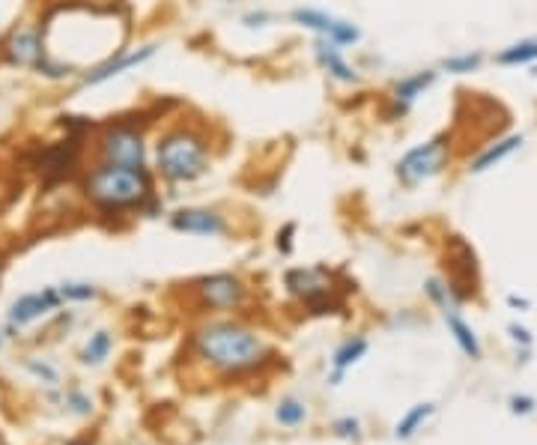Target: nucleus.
Here are the masks:
<instances>
[{
  "label": "nucleus",
  "instance_id": "9b49d317",
  "mask_svg": "<svg viewBox=\"0 0 537 445\" xmlns=\"http://www.w3.org/2000/svg\"><path fill=\"white\" fill-rule=\"evenodd\" d=\"M168 224L185 233V236H224L230 233V222L221 210H212V207H179L168 216Z\"/></svg>",
  "mask_w": 537,
  "mask_h": 445
},
{
  "label": "nucleus",
  "instance_id": "c756f323",
  "mask_svg": "<svg viewBox=\"0 0 537 445\" xmlns=\"http://www.w3.org/2000/svg\"><path fill=\"white\" fill-rule=\"evenodd\" d=\"M511 404H514V413H529V410H532V401H529V398H514Z\"/></svg>",
  "mask_w": 537,
  "mask_h": 445
},
{
  "label": "nucleus",
  "instance_id": "6ab92c4d",
  "mask_svg": "<svg viewBox=\"0 0 537 445\" xmlns=\"http://www.w3.org/2000/svg\"><path fill=\"white\" fill-rule=\"evenodd\" d=\"M532 60H537V36L526 39V42H517V45L496 54V63H502V66H523V63H532Z\"/></svg>",
  "mask_w": 537,
  "mask_h": 445
},
{
  "label": "nucleus",
  "instance_id": "bb28decb",
  "mask_svg": "<svg viewBox=\"0 0 537 445\" xmlns=\"http://www.w3.org/2000/svg\"><path fill=\"white\" fill-rule=\"evenodd\" d=\"M293 236H296V224L290 222V224H284L281 230H278V251L281 254H293Z\"/></svg>",
  "mask_w": 537,
  "mask_h": 445
},
{
  "label": "nucleus",
  "instance_id": "393cba45",
  "mask_svg": "<svg viewBox=\"0 0 537 445\" xmlns=\"http://www.w3.org/2000/svg\"><path fill=\"white\" fill-rule=\"evenodd\" d=\"M272 21H275V15H272L269 9H248V12H242V18H239V24H242L245 30H266Z\"/></svg>",
  "mask_w": 537,
  "mask_h": 445
},
{
  "label": "nucleus",
  "instance_id": "2f4dec72",
  "mask_svg": "<svg viewBox=\"0 0 537 445\" xmlns=\"http://www.w3.org/2000/svg\"><path fill=\"white\" fill-rule=\"evenodd\" d=\"M66 445H90L87 440H72V443H66Z\"/></svg>",
  "mask_w": 537,
  "mask_h": 445
},
{
  "label": "nucleus",
  "instance_id": "72a5a7b5",
  "mask_svg": "<svg viewBox=\"0 0 537 445\" xmlns=\"http://www.w3.org/2000/svg\"><path fill=\"white\" fill-rule=\"evenodd\" d=\"M0 344H3V335H0Z\"/></svg>",
  "mask_w": 537,
  "mask_h": 445
},
{
  "label": "nucleus",
  "instance_id": "7c9ffc66",
  "mask_svg": "<svg viewBox=\"0 0 537 445\" xmlns=\"http://www.w3.org/2000/svg\"><path fill=\"white\" fill-rule=\"evenodd\" d=\"M511 332H514V338H517V341H526V344H529V332H526V329H520V326H511Z\"/></svg>",
  "mask_w": 537,
  "mask_h": 445
},
{
  "label": "nucleus",
  "instance_id": "a878e982",
  "mask_svg": "<svg viewBox=\"0 0 537 445\" xmlns=\"http://www.w3.org/2000/svg\"><path fill=\"white\" fill-rule=\"evenodd\" d=\"M66 404H69L72 413H78V416H90V413H93V401H90L87 395H81V392H69Z\"/></svg>",
  "mask_w": 537,
  "mask_h": 445
},
{
  "label": "nucleus",
  "instance_id": "f257e3e1",
  "mask_svg": "<svg viewBox=\"0 0 537 445\" xmlns=\"http://www.w3.org/2000/svg\"><path fill=\"white\" fill-rule=\"evenodd\" d=\"M81 195L99 216H156L162 201L156 195L153 168H123L93 162L81 177Z\"/></svg>",
  "mask_w": 537,
  "mask_h": 445
},
{
  "label": "nucleus",
  "instance_id": "c85d7f7f",
  "mask_svg": "<svg viewBox=\"0 0 537 445\" xmlns=\"http://www.w3.org/2000/svg\"><path fill=\"white\" fill-rule=\"evenodd\" d=\"M27 368H30L33 374L45 377L48 383H57V371H54V368H48V365H39V362H27Z\"/></svg>",
  "mask_w": 537,
  "mask_h": 445
},
{
  "label": "nucleus",
  "instance_id": "4468645a",
  "mask_svg": "<svg viewBox=\"0 0 537 445\" xmlns=\"http://www.w3.org/2000/svg\"><path fill=\"white\" fill-rule=\"evenodd\" d=\"M60 302H63V299H60L57 287H45V290L27 293V296H21L18 302H12V308H9V323H12V326H30V323H36L39 317L57 311Z\"/></svg>",
  "mask_w": 537,
  "mask_h": 445
},
{
  "label": "nucleus",
  "instance_id": "2eb2a0df",
  "mask_svg": "<svg viewBox=\"0 0 537 445\" xmlns=\"http://www.w3.org/2000/svg\"><path fill=\"white\" fill-rule=\"evenodd\" d=\"M436 81V72H415V75H406V78H400L397 84H394V90H391V102H394V114H406L409 111V105L418 99V96H424V90L430 87Z\"/></svg>",
  "mask_w": 537,
  "mask_h": 445
},
{
  "label": "nucleus",
  "instance_id": "1a4fd4ad",
  "mask_svg": "<svg viewBox=\"0 0 537 445\" xmlns=\"http://www.w3.org/2000/svg\"><path fill=\"white\" fill-rule=\"evenodd\" d=\"M290 21L302 30H311L317 39H329L341 48H350L361 42V30L350 18H341L335 12L317 9V6H296L290 9Z\"/></svg>",
  "mask_w": 537,
  "mask_h": 445
},
{
  "label": "nucleus",
  "instance_id": "cd10ccee",
  "mask_svg": "<svg viewBox=\"0 0 537 445\" xmlns=\"http://www.w3.org/2000/svg\"><path fill=\"white\" fill-rule=\"evenodd\" d=\"M335 434H338V437H344V440H356L358 422L353 419V416H347V419H338V422H335Z\"/></svg>",
  "mask_w": 537,
  "mask_h": 445
},
{
  "label": "nucleus",
  "instance_id": "b1692460",
  "mask_svg": "<svg viewBox=\"0 0 537 445\" xmlns=\"http://www.w3.org/2000/svg\"><path fill=\"white\" fill-rule=\"evenodd\" d=\"M481 66V54H460V57H448L442 63L445 72H454V75H466V72H475Z\"/></svg>",
  "mask_w": 537,
  "mask_h": 445
},
{
  "label": "nucleus",
  "instance_id": "aec40b11",
  "mask_svg": "<svg viewBox=\"0 0 537 445\" xmlns=\"http://www.w3.org/2000/svg\"><path fill=\"white\" fill-rule=\"evenodd\" d=\"M433 416V407L430 404H418V407H412L400 422H397V440H409L427 419Z\"/></svg>",
  "mask_w": 537,
  "mask_h": 445
},
{
  "label": "nucleus",
  "instance_id": "0eeeda50",
  "mask_svg": "<svg viewBox=\"0 0 537 445\" xmlns=\"http://www.w3.org/2000/svg\"><path fill=\"white\" fill-rule=\"evenodd\" d=\"M81 159H84V138H60V141H51V144H42L30 162V168L39 171V177L45 183H63L69 177L78 174L81 168Z\"/></svg>",
  "mask_w": 537,
  "mask_h": 445
},
{
  "label": "nucleus",
  "instance_id": "5701e85b",
  "mask_svg": "<svg viewBox=\"0 0 537 445\" xmlns=\"http://www.w3.org/2000/svg\"><path fill=\"white\" fill-rule=\"evenodd\" d=\"M57 293H60L63 302H90V299L99 296V290L87 281H66V284L57 287Z\"/></svg>",
  "mask_w": 537,
  "mask_h": 445
},
{
  "label": "nucleus",
  "instance_id": "6e6552de",
  "mask_svg": "<svg viewBox=\"0 0 537 445\" xmlns=\"http://www.w3.org/2000/svg\"><path fill=\"white\" fill-rule=\"evenodd\" d=\"M194 299L203 311H239L248 302V284L233 272H212L194 281Z\"/></svg>",
  "mask_w": 537,
  "mask_h": 445
},
{
  "label": "nucleus",
  "instance_id": "ddd939ff",
  "mask_svg": "<svg viewBox=\"0 0 537 445\" xmlns=\"http://www.w3.org/2000/svg\"><path fill=\"white\" fill-rule=\"evenodd\" d=\"M311 54H314V63H317L332 81L347 84V87H353V84L361 81L358 69L347 60V54H344L341 45H335V42H329V39H317L314 48H311Z\"/></svg>",
  "mask_w": 537,
  "mask_h": 445
},
{
  "label": "nucleus",
  "instance_id": "f03ea898",
  "mask_svg": "<svg viewBox=\"0 0 537 445\" xmlns=\"http://www.w3.org/2000/svg\"><path fill=\"white\" fill-rule=\"evenodd\" d=\"M191 347L197 353L200 362H206L212 371L218 374H251L257 368H263L269 362V344L263 341L260 332H254L251 326L239 323V320H212L203 323L194 338Z\"/></svg>",
  "mask_w": 537,
  "mask_h": 445
},
{
  "label": "nucleus",
  "instance_id": "4be33fe9",
  "mask_svg": "<svg viewBox=\"0 0 537 445\" xmlns=\"http://www.w3.org/2000/svg\"><path fill=\"white\" fill-rule=\"evenodd\" d=\"M57 126H60L66 135H72V138H87V135H93V132L99 129L90 117H75V114H60V117H57Z\"/></svg>",
  "mask_w": 537,
  "mask_h": 445
},
{
  "label": "nucleus",
  "instance_id": "423d86ee",
  "mask_svg": "<svg viewBox=\"0 0 537 445\" xmlns=\"http://www.w3.org/2000/svg\"><path fill=\"white\" fill-rule=\"evenodd\" d=\"M448 159H451V138L448 135H436L418 147H412L397 165H394V174L403 186H421L433 177H439L445 168H448Z\"/></svg>",
  "mask_w": 537,
  "mask_h": 445
},
{
  "label": "nucleus",
  "instance_id": "473e14b6",
  "mask_svg": "<svg viewBox=\"0 0 537 445\" xmlns=\"http://www.w3.org/2000/svg\"><path fill=\"white\" fill-rule=\"evenodd\" d=\"M221 3H239V0H221Z\"/></svg>",
  "mask_w": 537,
  "mask_h": 445
},
{
  "label": "nucleus",
  "instance_id": "412c9836",
  "mask_svg": "<svg viewBox=\"0 0 537 445\" xmlns=\"http://www.w3.org/2000/svg\"><path fill=\"white\" fill-rule=\"evenodd\" d=\"M275 419L284 425V428H299L305 419H308V407L296 398H284L275 410Z\"/></svg>",
  "mask_w": 537,
  "mask_h": 445
},
{
  "label": "nucleus",
  "instance_id": "7ed1b4c3",
  "mask_svg": "<svg viewBox=\"0 0 537 445\" xmlns=\"http://www.w3.org/2000/svg\"><path fill=\"white\" fill-rule=\"evenodd\" d=\"M150 168L171 186H191L212 171V135L206 126L185 120L162 129L150 147Z\"/></svg>",
  "mask_w": 537,
  "mask_h": 445
},
{
  "label": "nucleus",
  "instance_id": "dca6fc26",
  "mask_svg": "<svg viewBox=\"0 0 537 445\" xmlns=\"http://www.w3.org/2000/svg\"><path fill=\"white\" fill-rule=\"evenodd\" d=\"M520 147H523V135H508V138L490 144L481 156H475V162L469 165V171H472V174H484V171L496 168L499 162H505V159H508L514 150H520Z\"/></svg>",
  "mask_w": 537,
  "mask_h": 445
},
{
  "label": "nucleus",
  "instance_id": "9d476101",
  "mask_svg": "<svg viewBox=\"0 0 537 445\" xmlns=\"http://www.w3.org/2000/svg\"><path fill=\"white\" fill-rule=\"evenodd\" d=\"M159 54V45L156 42H147V45H138V48H120L114 54H108L105 60H99L96 66H90L87 72H81V84L84 87H99V84H108L144 63H150L153 57Z\"/></svg>",
  "mask_w": 537,
  "mask_h": 445
},
{
  "label": "nucleus",
  "instance_id": "39448f33",
  "mask_svg": "<svg viewBox=\"0 0 537 445\" xmlns=\"http://www.w3.org/2000/svg\"><path fill=\"white\" fill-rule=\"evenodd\" d=\"M284 287L290 296L302 299V305L311 314H332L344 308V299L338 296L335 275L326 266H299L284 272Z\"/></svg>",
  "mask_w": 537,
  "mask_h": 445
},
{
  "label": "nucleus",
  "instance_id": "a211bd4d",
  "mask_svg": "<svg viewBox=\"0 0 537 445\" xmlns=\"http://www.w3.org/2000/svg\"><path fill=\"white\" fill-rule=\"evenodd\" d=\"M111 350H114V335H111L108 329H99V332H93L90 341L84 344L81 362H84V365H102V362L111 356Z\"/></svg>",
  "mask_w": 537,
  "mask_h": 445
},
{
  "label": "nucleus",
  "instance_id": "f3484780",
  "mask_svg": "<svg viewBox=\"0 0 537 445\" xmlns=\"http://www.w3.org/2000/svg\"><path fill=\"white\" fill-rule=\"evenodd\" d=\"M364 353H367V338H361V335H356V338H347L338 350H335V356H332V368H335V383L356 365V362H361L364 359Z\"/></svg>",
  "mask_w": 537,
  "mask_h": 445
},
{
  "label": "nucleus",
  "instance_id": "f8f14e48",
  "mask_svg": "<svg viewBox=\"0 0 537 445\" xmlns=\"http://www.w3.org/2000/svg\"><path fill=\"white\" fill-rule=\"evenodd\" d=\"M45 54H48V48H45V36H42L39 27L21 24V27H15V30L9 33V39L3 42V60H6L9 66L36 69Z\"/></svg>",
  "mask_w": 537,
  "mask_h": 445
},
{
  "label": "nucleus",
  "instance_id": "20e7f679",
  "mask_svg": "<svg viewBox=\"0 0 537 445\" xmlns=\"http://www.w3.org/2000/svg\"><path fill=\"white\" fill-rule=\"evenodd\" d=\"M96 162L123 165V168H150V144L144 126L135 120L117 117L99 126L96 135Z\"/></svg>",
  "mask_w": 537,
  "mask_h": 445
}]
</instances>
